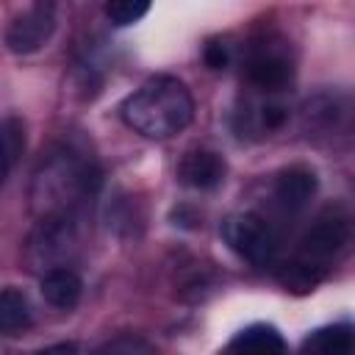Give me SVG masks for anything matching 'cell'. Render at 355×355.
<instances>
[{
    "label": "cell",
    "instance_id": "ffe728a7",
    "mask_svg": "<svg viewBox=\"0 0 355 355\" xmlns=\"http://www.w3.org/2000/svg\"><path fill=\"white\" fill-rule=\"evenodd\" d=\"M36 355H78V347L75 344H53V347H47V349H42V352H36Z\"/></svg>",
    "mask_w": 355,
    "mask_h": 355
},
{
    "label": "cell",
    "instance_id": "ba28073f",
    "mask_svg": "<svg viewBox=\"0 0 355 355\" xmlns=\"http://www.w3.org/2000/svg\"><path fill=\"white\" fill-rule=\"evenodd\" d=\"M55 33V6L53 3H33L19 11L6 28V47L14 55L39 53Z\"/></svg>",
    "mask_w": 355,
    "mask_h": 355
},
{
    "label": "cell",
    "instance_id": "6da1fadb",
    "mask_svg": "<svg viewBox=\"0 0 355 355\" xmlns=\"http://www.w3.org/2000/svg\"><path fill=\"white\" fill-rule=\"evenodd\" d=\"M103 186L100 166L75 147H53L31 180V211L39 219L86 216V208Z\"/></svg>",
    "mask_w": 355,
    "mask_h": 355
},
{
    "label": "cell",
    "instance_id": "5bb4252c",
    "mask_svg": "<svg viewBox=\"0 0 355 355\" xmlns=\"http://www.w3.org/2000/svg\"><path fill=\"white\" fill-rule=\"evenodd\" d=\"M355 349V333L349 322L324 324L305 336L302 355H352Z\"/></svg>",
    "mask_w": 355,
    "mask_h": 355
},
{
    "label": "cell",
    "instance_id": "9c48e42d",
    "mask_svg": "<svg viewBox=\"0 0 355 355\" xmlns=\"http://www.w3.org/2000/svg\"><path fill=\"white\" fill-rule=\"evenodd\" d=\"M313 194H316V175L308 166H288L272 183V202L286 216L302 214Z\"/></svg>",
    "mask_w": 355,
    "mask_h": 355
},
{
    "label": "cell",
    "instance_id": "d6986e66",
    "mask_svg": "<svg viewBox=\"0 0 355 355\" xmlns=\"http://www.w3.org/2000/svg\"><path fill=\"white\" fill-rule=\"evenodd\" d=\"M202 58L211 69H225L230 64V44L227 42H208Z\"/></svg>",
    "mask_w": 355,
    "mask_h": 355
},
{
    "label": "cell",
    "instance_id": "e0dca14e",
    "mask_svg": "<svg viewBox=\"0 0 355 355\" xmlns=\"http://www.w3.org/2000/svg\"><path fill=\"white\" fill-rule=\"evenodd\" d=\"M92 355H158V349L141 336L122 333V336H114V338L103 341Z\"/></svg>",
    "mask_w": 355,
    "mask_h": 355
},
{
    "label": "cell",
    "instance_id": "8fae6325",
    "mask_svg": "<svg viewBox=\"0 0 355 355\" xmlns=\"http://www.w3.org/2000/svg\"><path fill=\"white\" fill-rule=\"evenodd\" d=\"M239 116H241V130L247 136H269L288 122V103H283L280 97L255 94L250 103H244Z\"/></svg>",
    "mask_w": 355,
    "mask_h": 355
},
{
    "label": "cell",
    "instance_id": "52a82bcc",
    "mask_svg": "<svg viewBox=\"0 0 355 355\" xmlns=\"http://www.w3.org/2000/svg\"><path fill=\"white\" fill-rule=\"evenodd\" d=\"M302 128L316 141H347L352 130V103L347 92H319L302 105Z\"/></svg>",
    "mask_w": 355,
    "mask_h": 355
},
{
    "label": "cell",
    "instance_id": "5b68a950",
    "mask_svg": "<svg viewBox=\"0 0 355 355\" xmlns=\"http://www.w3.org/2000/svg\"><path fill=\"white\" fill-rule=\"evenodd\" d=\"M83 216H61V219H39L25 244V263L44 275L58 266H69V258L80 247Z\"/></svg>",
    "mask_w": 355,
    "mask_h": 355
},
{
    "label": "cell",
    "instance_id": "3957f363",
    "mask_svg": "<svg viewBox=\"0 0 355 355\" xmlns=\"http://www.w3.org/2000/svg\"><path fill=\"white\" fill-rule=\"evenodd\" d=\"M119 116L133 133L164 141L191 125L194 97L183 80L172 75H155L122 100Z\"/></svg>",
    "mask_w": 355,
    "mask_h": 355
},
{
    "label": "cell",
    "instance_id": "7a4b0ae2",
    "mask_svg": "<svg viewBox=\"0 0 355 355\" xmlns=\"http://www.w3.org/2000/svg\"><path fill=\"white\" fill-rule=\"evenodd\" d=\"M352 241V222L349 214L338 205L324 208L297 241L294 255L280 263L277 280L291 291H311L316 288L327 272L341 261Z\"/></svg>",
    "mask_w": 355,
    "mask_h": 355
},
{
    "label": "cell",
    "instance_id": "ac0fdd59",
    "mask_svg": "<svg viewBox=\"0 0 355 355\" xmlns=\"http://www.w3.org/2000/svg\"><path fill=\"white\" fill-rule=\"evenodd\" d=\"M103 14L111 25L128 28V25H133L150 14V3H144V0H111V3H105Z\"/></svg>",
    "mask_w": 355,
    "mask_h": 355
},
{
    "label": "cell",
    "instance_id": "30bf717a",
    "mask_svg": "<svg viewBox=\"0 0 355 355\" xmlns=\"http://www.w3.org/2000/svg\"><path fill=\"white\" fill-rule=\"evenodd\" d=\"M225 172H227L225 158L216 150H208V147L189 150L178 164V180L189 189H197V191L216 189L225 180Z\"/></svg>",
    "mask_w": 355,
    "mask_h": 355
},
{
    "label": "cell",
    "instance_id": "2e32d148",
    "mask_svg": "<svg viewBox=\"0 0 355 355\" xmlns=\"http://www.w3.org/2000/svg\"><path fill=\"white\" fill-rule=\"evenodd\" d=\"M33 308L19 288H0V336H19L31 330Z\"/></svg>",
    "mask_w": 355,
    "mask_h": 355
},
{
    "label": "cell",
    "instance_id": "4fadbf2b",
    "mask_svg": "<svg viewBox=\"0 0 355 355\" xmlns=\"http://www.w3.org/2000/svg\"><path fill=\"white\" fill-rule=\"evenodd\" d=\"M225 355H286V341L272 324H250L230 338Z\"/></svg>",
    "mask_w": 355,
    "mask_h": 355
},
{
    "label": "cell",
    "instance_id": "9a60e30c",
    "mask_svg": "<svg viewBox=\"0 0 355 355\" xmlns=\"http://www.w3.org/2000/svg\"><path fill=\"white\" fill-rule=\"evenodd\" d=\"M25 153V122L17 114L0 116V191Z\"/></svg>",
    "mask_w": 355,
    "mask_h": 355
},
{
    "label": "cell",
    "instance_id": "8992f818",
    "mask_svg": "<svg viewBox=\"0 0 355 355\" xmlns=\"http://www.w3.org/2000/svg\"><path fill=\"white\" fill-rule=\"evenodd\" d=\"M244 78L255 94L280 97L294 78V55L288 42L272 33L255 39L244 55Z\"/></svg>",
    "mask_w": 355,
    "mask_h": 355
},
{
    "label": "cell",
    "instance_id": "7c38bea8",
    "mask_svg": "<svg viewBox=\"0 0 355 355\" xmlns=\"http://www.w3.org/2000/svg\"><path fill=\"white\" fill-rule=\"evenodd\" d=\"M39 291H42V297H44L47 305H53V308H58V311H72V308L80 302L83 280L78 277L75 269L58 266V269H50V272L42 275Z\"/></svg>",
    "mask_w": 355,
    "mask_h": 355
},
{
    "label": "cell",
    "instance_id": "277c9868",
    "mask_svg": "<svg viewBox=\"0 0 355 355\" xmlns=\"http://www.w3.org/2000/svg\"><path fill=\"white\" fill-rule=\"evenodd\" d=\"M222 239L241 261L252 266H275L283 247V236L277 225L258 211L230 214L222 222Z\"/></svg>",
    "mask_w": 355,
    "mask_h": 355
}]
</instances>
